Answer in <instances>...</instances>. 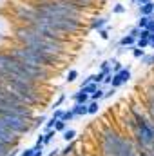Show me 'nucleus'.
Segmentation results:
<instances>
[{"mask_svg":"<svg viewBox=\"0 0 154 156\" xmlns=\"http://www.w3.org/2000/svg\"><path fill=\"white\" fill-rule=\"evenodd\" d=\"M13 42L15 44H22L27 47H37L42 51H47L51 55H56L60 58H65V51H67V42H56L51 40L44 35H40L38 31H35L29 26H16L15 35H13Z\"/></svg>","mask_w":154,"mask_h":156,"instance_id":"f257e3e1","label":"nucleus"},{"mask_svg":"<svg viewBox=\"0 0 154 156\" xmlns=\"http://www.w3.org/2000/svg\"><path fill=\"white\" fill-rule=\"evenodd\" d=\"M35 11L42 16H53V18H71V20H82L85 16V11L80 9L76 4L65 2V0H37Z\"/></svg>","mask_w":154,"mask_h":156,"instance_id":"f03ea898","label":"nucleus"},{"mask_svg":"<svg viewBox=\"0 0 154 156\" xmlns=\"http://www.w3.org/2000/svg\"><path fill=\"white\" fill-rule=\"evenodd\" d=\"M15 26H13V22L9 20V16H5L4 13H0V35L2 37H5V38L13 40V35H15Z\"/></svg>","mask_w":154,"mask_h":156,"instance_id":"7ed1b4c3","label":"nucleus"},{"mask_svg":"<svg viewBox=\"0 0 154 156\" xmlns=\"http://www.w3.org/2000/svg\"><path fill=\"white\" fill-rule=\"evenodd\" d=\"M109 24V16H98V18H93L91 24H89V29L91 31H100L103 27H107Z\"/></svg>","mask_w":154,"mask_h":156,"instance_id":"20e7f679","label":"nucleus"},{"mask_svg":"<svg viewBox=\"0 0 154 156\" xmlns=\"http://www.w3.org/2000/svg\"><path fill=\"white\" fill-rule=\"evenodd\" d=\"M71 100H73L75 104H89V102H91V96H89L87 93H83L82 89H78L76 93H73Z\"/></svg>","mask_w":154,"mask_h":156,"instance_id":"39448f33","label":"nucleus"},{"mask_svg":"<svg viewBox=\"0 0 154 156\" xmlns=\"http://www.w3.org/2000/svg\"><path fill=\"white\" fill-rule=\"evenodd\" d=\"M136 40L138 38H134L132 35H123L121 38H120V42H118V47H132V45H136Z\"/></svg>","mask_w":154,"mask_h":156,"instance_id":"423d86ee","label":"nucleus"},{"mask_svg":"<svg viewBox=\"0 0 154 156\" xmlns=\"http://www.w3.org/2000/svg\"><path fill=\"white\" fill-rule=\"evenodd\" d=\"M138 15L140 16H152L154 15V2H149L145 5H140L138 7Z\"/></svg>","mask_w":154,"mask_h":156,"instance_id":"0eeeda50","label":"nucleus"},{"mask_svg":"<svg viewBox=\"0 0 154 156\" xmlns=\"http://www.w3.org/2000/svg\"><path fill=\"white\" fill-rule=\"evenodd\" d=\"M71 109H73V113L76 115V118L78 116H87V115H89V105H87V104H75Z\"/></svg>","mask_w":154,"mask_h":156,"instance_id":"6e6552de","label":"nucleus"},{"mask_svg":"<svg viewBox=\"0 0 154 156\" xmlns=\"http://www.w3.org/2000/svg\"><path fill=\"white\" fill-rule=\"evenodd\" d=\"M76 154V142H69L62 151H60V156H75Z\"/></svg>","mask_w":154,"mask_h":156,"instance_id":"1a4fd4ad","label":"nucleus"},{"mask_svg":"<svg viewBox=\"0 0 154 156\" xmlns=\"http://www.w3.org/2000/svg\"><path fill=\"white\" fill-rule=\"evenodd\" d=\"M76 129H73V127H69V129H65L64 133H62V138L69 144V142H75V138H76Z\"/></svg>","mask_w":154,"mask_h":156,"instance_id":"9d476101","label":"nucleus"},{"mask_svg":"<svg viewBox=\"0 0 154 156\" xmlns=\"http://www.w3.org/2000/svg\"><path fill=\"white\" fill-rule=\"evenodd\" d=\"M118 75H120V80H121L123 83H127V82H131V78H132V71H131V67H123Z\"/></svg>","mask_w":154,"mask_h":156,"instance_id":"9b49d317","label":"nucleus"},{"mask_svg":"<svg viewBox=\"0 0 154 156\" xmlns=\"http://www.w3.org/2000/svg\"><path fill=\"white\" fill-rule=\"evenodd\" d=\"M78 76H80V71H78V69H69L67 75H65V83H73V82H76Z\"/></svg>","mask_w":154,"mask_h":156,"instance_id":"f8f14e48","label":"nucleus"},{"mask_svg":"<svg viewBox=\"0 0 154 156\" xmlns=\"http://www.w3.org/2000/svg\"><path fill=\"white\" fill-rule=\"evenodd\" d=\"M131 53H132V56L134 58H138V60H142L147 53H145V49H142V47H138V45H132L131 47Z\"/></svg>","mask_w":154,"mask_h":156,"instance_id":"ddd939ff","label":"nucleus"},{"mask_svg":"<svg viewBox=\"0 0 154 156\" xmlns=\"http://www.w3.org/2000/svg\"><path fill=\"white\" fill-rule=\"evenodd\" d=\"M105 98V89H102V87H98L93 94H91V100H94V102H100V100H103Z\"/></svg>","mask_w":154,"mask_h":156,"instance_id":"4468645a","label":"nucleus"},{"mask_svg":"<svg viewBox=\"0 0 154 156\" xmlns=\"http://www.w3.org/2000/svg\"><path fill=\"white\" fill-rule=\"evenodd\" d=\"M56 136V129H51L47 133H44V145H49L53 142V138Z\"/></svg>","mask_w":154,"mask_h":156,"instance_id":"2eb2a0df","label":"nucleus"},{"mask_svg":"<svg viewBox=\"0 0 154 156\" xmlns=\"http://www.w3.org/2000/svg\"><path fill=\"white\" fill-rule=\"evenodd\" d=\"M151 18H152V16H140V18H138V22H136V26H138L140 29H147V26H149Z\"/></svg>","mask_w":154,"mask_h":156,"instance_id":"dca6fc26","label":"nucleus"},{"mask_svg":"<svg viewBox=\"0 0 154 156\" xmlns=\"http://www.w3.org/2000/svg\"><path fill=\"white\" fill-rule=\"evenodd\" d=\"M33 129H37V127H40V125H45V122H47V116H44V115H40V116H35L33 120Z\"/></svg>","mask_w":154,"mask_h":156,"instance_id":"f3484780","label":"nucleus"},{"mask_svg":"<svg viewBox=\"0 0 154 156\" xmlns=\"http://www.w3.org/2000/svg\"><path fill=\"white\" fill-rule=\"evenodd\" d=\"M98 87H100V85H98V83H94V82H93V83H89V85H83V87H80V89H82V91H83V93H87V94H89V96H91V94H93V93H94V91H96V89H98Z\"/></svg>","mask_w":154,"mask_h":156,"instance_id":"a211bd4d","label":"nucleus"},{"mask_svg":"<svg viewBox=\"0 0 154 156\" xmlns=\"http://www.w3.org/2000/svg\"><path fill=\"white\" fill-rule=\"evenodd\" d=\"M87 105H89V115H96V113L100 111V102H94V100H91Z\"/></svg>","mask_w":154,"mask_h":156,"instance_id":"6ab92c4d","label":"nucleus"},{"mask_svg":"<svg viewBox=\"0 0 154 156\" xmlns=\"http://www.w3.org/2000/svg\"><path fill=\"white\" fill-rule=\"evenodd\" d=\"M142 64H143V66H147V67H152V66H154V53L145 55V56L142 58Z\"/></svg>","mask_w":154,"mask_h":156,"instance_id":"aec40b11","label":"nucleus"},{"mask_svg":"<svg viewBox=\"0 0 154 156\" xmlns=\"http://www.w3.org/2000/svg\"><path fill=\"white\" fill-rule=\"evenodd\" d=\"M125 9H127V7H125L123 4H120V2H118V4L113 5V15H123V13H125Z\"/></svg>","mask_w":154,"mask_h":156,"instance_id":"412c9836","label":"nucleus"},{"mask_svg":"<svg viewBox=\"0 0 154 156\" xmlns=\"http://www.w3.org/2000/svg\"><path fill=\"white\" fill-rule=\"evenodd\" d=\"M56 122H58V120H56V118H53V116L47 118V122H45V125H44L45 133H47V131H51V129H54V123H56Z\"/></svg>","mask_w":154,"mask_h":156,"instance_id":"4be33fe9","label":"nucleus"},{"mask_svg":"<svg viewBox=\"0 0 154 156\" xmlns=\"http://www.w3.org/2000/svg\"><path fill=\"white\" fill-rule=\"evenodd\" d=\"M98 37H100L102 40H109V37H111V29H109V26L103 27V29H100V31H98Z\"/></svg>","mask_w":154,"mask_h":156,"instance_id":"5701e85b","label":"nucleus"},{"mask_svg":"<svg viewBox=\"0 0 154 156\" xmlns=\"http://www.w3.org/2000/svg\"><path fill=\"white\" fill-rule=\"evenodd\" d=\"M11 44H13V40H9V38H5V37H2V35H0V51L7 49Z\"/></svg>","mask_w":154,"mask_h":156,"instance_id":"b1692460","label":"nucleus"},{"mask_svg":"<svg viewBox=\"0 0 154 156\" xmlns=\"http://www.w3.org/2000/svg\"><path fill=\"white\" fill-rule=\"evenodd\" d=\"M54 129H56V133H64V131L67 129V122H64V120H58V122L54 123Z\"/></svg>","mask_w":154,"mask_h":156,"instance_id":"393cba45","label":"nucleus"},{"mask_svg":"<svg viewBox=\"0 0 154 156\" xmlns=\"http://www.w3.org/2000/svg\"><path fill=\"white\" fill-rule=\"evenodd\" d=\"M64 102H65V94H64V93H62V94H60V96H58V98H56V102H54V104H53V105H51V109H58V107H60V105H62V104H64Z\"/></svg>","mask_w":154,"mask_h":156,"instance_id":"a878e982","label":"nucleus"},{"mask_svg":"<svg viewBox=\"0 0 154 156\" xmlns=\"http://www.w3.org/2000/svg\"><path fill=\"white\" fill-rule=\"evenodd\" d=\"M136 45H138V47H142V49H147V47H151V42H149V40H145V38H138V40H136Z\"/></svg>","mask_w":154,"mask_h":156,"instance_id":"bb28decb","label":"nucleus"},{"mask_svg":"<svg viewBox=\"0 0 154 156\" xmlns=\"http://www.w3.org/2000/svg\"><path fill=\"white\" fill-rule=\"evenodd\" d=\"M64 115H65V111L58 107V109H53V115H51V116L56 118V120H62V118H64Z\"/></svg>","mask_w":154,"mask_h":156,"instance_id":"cd10ccee","label":"nucleus"},{"mask_svg":"<svg viewBox=\"0 0 154 156\" xmlns=\"http://www.w3.org/2000/svg\"><path fill=\"white\" fill-rule=\"evenodd\" d=\"M75 118H76V115L73 113V109H67V111H65V115H64V118H62V120H64V122H71V120H75Z\"/></svg>","mask_w":154,"mask_h":156,"instance_id":"c85d7f7f","label":"nucleus"},{"mask_svg":"<svg viewBox=\"0 0 154 156\" xmlns=\"http://www.w3.org/2000/svg\"><path fill=\"white\" fill-rule=\"evenodd\" d=\"M35 153H37V149H35V145H33V147L24 149V151L20 153V156H35Z\"/></svg>","mask_w":154,"mask_h":156,"instance_id":"c756f323","label":"nucleus"},{"mask_svg":"<svg viewBox=\"0 0 154 156\" xmlns=\"http://www.w3.org/2000/svg\"><path fill=\"white\" fill-rule=\"evenodd\" d=\"M123 67H125V66H123V64H121V62H118V60H116L114 64H113V73H120V71H121V69H123Z\"/></svg>","mask_w":154,"mask_h":156,"instance_id":"7c9ffc66","label":"nucleus"},{"mask_svg":"<svg viewBox=\"0 0 154 156\" xmlns=\"http://www.w3.org/2000/svg\"><path fill=\"white\" fill-rule=\"evenodd\" d=\"M140 31H142V29H140L138 26H134V27H131V29H129V35H132L134 38H138V37H140Z\"/></svg>","mask_w":154,"mask_h":156,"instance_id":"2f4dec72","label":"nucleus"},{"mask_svg":"<svg viewBox=\"0 0 154 156\" xmlns=\"http://www.w3.org/2000/svg\"><path fill=\"white\" fill-rule=\"evenodd\" d=\"M138 153H140V156H154V147H151V149H142Z\"/></svg>","mask_w":154,"mask_h":156,"instance_id":"473e14b6","label":"nucleus"},{"mask_svg":"<svg viewBox=\"0 0 154 156\" xmlns=\"http://www.w3.org/2000/svg\"><path fill=\"white\" fill-rule=\"evenodd\" d=\"M149 37H151V31H149V29H142V31H140V37H138V38H145V40H149Z\"/></svg>","mask_w":154,"mask_h":156,"instance_id":"72a5a7b5","label":"nucleus"},{"mask_svg":"<svg viewBox=\"0 0 154 156\" xmlns=\"http://www.w3.org/2000/svg\"><path fill=\"white\" fill-rule=\"evenodd\" d=\"M89 83H93V75H89L87 78H83V80L80 82V87H83V85H89Z\"/></svg>","mask_w":154,"mask_h":156,"instance_id":"f704fd0d","label":"nucleus"},{"mask_svg":"<svg viewBox=\"0 0 154 156\" xmlns=\"http://www.w3.org/2000/svg\"><path fill=\"white\" fill-rule=\"evenodd\" d=\"M9 7V0H0V13H4Z\"/></svg>","mask_w":154,"mask_h":156,"instance_id":"c9c22d12","label":"nucleus"},{"mask_svg":"<svg viewBox=\"0 0 154 156\" xmlns=\"http://www.w3.org/2000/svg\"><path fill=\"white\" fill-rule=\"evenodd\" d=\"M114 93H116L114 87H109V89L105 91V100H107V98H111V96H114Z\"/></svg>","mask_w":154,"mask_h":156,"instance_id":"e433bc0d","label":"nucleus"},{"mask_svg":"<svg viewBox=\"0 0 154 156\" xmlns=\"http://www.w3.org/2000/svg\"><path fill=\"white\" fill-rule=\"evenodd\" d=\"M20 153H22V151H20L18 147H13V149H11V151L7 153V156H18V154H20Z\"/></svg>","mask_w":154,"mask_h":156,"instance_id":"4c0bfd02","label":"nucleus"},{"mask_svg":"<svg viewBox=\"0 0 154 156\" xmlns=\"http://www.w3.org/2000/svg\"><path fill=\"white\" fill-rule=\"evenodd\" d=\"M113 76H114L113 73H111V75H107L105 80H103V85H111V83H113Z\"/></svg>","mask_w":154,"mask_h":156,"instance_id":"58836bf2","label":"nucleus"},{"mask_svg":"<svg viewBox=\"0 0 154 156\" xmlns=\"http://www.w3.org/2000/svg\"><path fill=\"white\" fill-rule=\"evenodd\" d=\"M60 151H62V149H58V147H54V149H53V151H51V153H49L47 156H60Z\"/></svg>","mask_w":154,"mask_h":156,"instance_id":"ea45409f","label":"nucleus"},{"mask_svg":"<svg viewBox=\"0 0 154 156\" xmlns=\"http://www.w3.org/2000/svg\"><path fill=\"white\" fill-rule=\"evenodd\" d=\"M147 29H149L151 33H154V16L151 18V22H149V26H147Z\"/></svg>","mask_w":154,"mask_h":156,"instance_id":"a19ab883","label":"nucleus"},{"mask_svg":"<svg viewBox=\"0 0 154 156\" xmlns=\"http://www.w3.org/2000/svg\"><path fill=\"white\" fill-rule=\"evenodd\" d=\"M138 4H140V0H131V2H129L131 7H138Z\"/></svg>","mask_w":154,"mask_h":156,"instance_id":"79ce46f5","label":"nucleus"},{"mask_svg":"<svg viewBox=\"0 0 154 156\" xmlns=\"http://www.w3.org/2000/svg\"><path fill=\"white\" fill-rule=\"evenodd\" d=\"M149 42H151V49H154V33H151V37H149Z\"/></svg>","mask_w":154,"mask_h":156,"instance_id":"37998d69","label":"nucleus"},{"mask_svg":"<svg viewBox=\"0 0 154 156\" xmlns=\"http://www.w3.org/2000/svg\"><path fill=\"white\" fill-rule=\"evenodd\" d=\"M37 144H44V134H38V136H37Z\"/></svg>","mask_w":154,"mask_h":156,"instance_id":"c03bdc74","label":"nucleus"},{"mask_svg":"<svg viewBox=\"0 0 154 156\" xmlns=\"http://www.w3.org/2000/svg\"><path fill=\"white\" fill-rule=\"evenodd\" d=\"M149 2H154V0H140V4H138V7H140V5H145V4H149Z\"/></svg>","mask_w":154,"mask_h":156,"instance_id":"a18cd8bd","label":"nucleus"},{"mask_svg":"<svg viewBox=\"0 0 154 156\" xmlns=\"http://www.w3.org/2000/svg\"><path fill=\"white\" fill-rule=\"evenodd\" d=\"M152 16H154V15H152Z\"/></svg>","mask_w":154,"mask_h":156,"instance_id":"49530a36","label":"nucleus"}]
</instances>
